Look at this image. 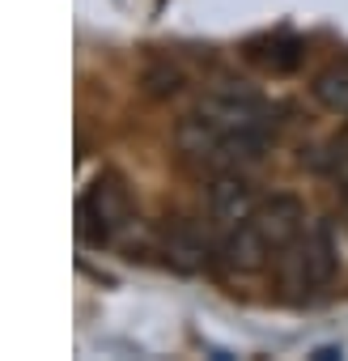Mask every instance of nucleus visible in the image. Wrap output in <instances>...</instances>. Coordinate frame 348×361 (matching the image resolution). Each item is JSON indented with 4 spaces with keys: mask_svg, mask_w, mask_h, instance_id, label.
<instances>
[{
    "mask_svg": "<svg viewBox=\"0 0 348 361\" xmlns=\"http://www.w3.org/2000/svg\"><path fill=\"white\" fill-rule=\"evenodd\" d=\"M166 255H170V264H174V268L196 272V268H204V264L213 259V247H209V238H204L196 226L174 221V226L166 230Z\"/></svg>",
    "mask_w": 348,
    "mask_h": 361,
    "instance_id": "nucleus-8",
    "label": "nucleus"
},
{
    "mask_svg": "<svg viewBox=\"0 0 348 361\" xmlns=\"http://www.w3.org/2000/svg\"><path fill=\"white\" fill-rule=\"evenodd\" d=\"M242 56H247L251 64H259L263 73H272V77H289V73L302 68L306 43H302L297 35H259V39H251V43L242 47Z\"/></svg>",
    "mask_w": 348,
    "mask_h": 361,
    "instance_id": "nucleus-6",
    "label": "nucleus"
},
{
    "mask_svg": "<svg viewBox=\"0 0 348 361\" xmlns=\"http://www.w3.org/2000/svg\"><path fill=\"white\" fill-rule=\"evenodd\" d=\"M183 85H187V77H183L179 68H170V64L144 68V94H149V98H174Z\"/></svg>",
    "mask_w": 348,
    "mask_h": 361,
    "instance_id": "nucleus-10",
    "label": "nucleus"
},
{
    "mask_svg": "<svg viewBox=\"0 0 348 361\" xmlns=\"http://www.w3.org/2000/svg\"><path fill=\"white\" fill-rule=\"evenodd\" d=\"M259 209L255 200V188L247 183V178H238L234 170H221L213 183H209V217L221 221V226H242L251 221Z\"/></svg>",
    "mask_w": 348,
    "mask_h": 361,
    "instance_id": "nucleus-5",
    "label": "nucleus"
},
{
    "mask_svg": "<svg viewBox=\"0 0 348 361\" xmlns=\"http://www.w3.org/2000/svg\"><path fill=\"white\" fill-rule=\"evenodd\" d=\"M310 94H314V102L323 111L348 119V60H335V64L318 68L314 81H310Z\"/></svg>",
    "mask_w": 348,
    "mask_h": 361,
    "instance_id": "nucleus-9",
    "label": "nucleus"
},
{
    "mask_svg": "<svg viewBox=\"0 0 348 361\" xmlns=\"http://www.w3.org/2000/svg\"><path fill=\"white\" fill-rule=\"evenodd\" d=\"M268 255H272V247L263 243V234H259L251 221L230 226V234L217 243V259H221L230 272H259V268L268 264Z\"/></svg>",
    "mask_w": 348,
    "mask_h": 361,
    "instance_id": "nucleus-7",
    "label": "nucleus"
},
{
    "mask_svg": "<svg viewBox=\"0 0 348 361\" xmlns=\"http://www.w3.org/2000/svg\"><path fill=\"white\" fill-rule=\"evenodd\" d=\"M251 226L263 234V243L272 251H289L302 234H306V204L297 196H272L255 209Z\"/></svg>",
    "mask_w": 348,
    "mask_h": 361,
    "instance_id": "nucleus-4",
    "label": "nucleus"
},
{
    "mask_svg": "<svg viewBox=\"0 0 348 361\" xmlns=\"http://www.w3.org/2000/svg\"><path fill=\"white\" fill-rule=\"evenodd\" d=\"M132 221V196L119 174H98L77 200V238L85 247H106Z\"/></svg>",
    "mask_w": 348,
    "mask_h": 361,
    "instance_id": "nucleus-1",
    "label": "nucleus"
},
{
    "mask_svg": "<svg viewBox=\"0 0 348 361\" xmlns=\"http://www.w3.org/2000/svg\"><path fill=\"white\" fill-rule=\"evenodd\" d=\"M196 115L221 132H263L272 111H268V102H259L247 90H221V94H209L196 106Z\"/></svg>",
    "mask_w": 348,
    "mask_h": 361,
    "instance_id": "nucleus-3",
    "label": "nucleus"
},
{
    "mask_svg": "<svg viewBox=\"0 0 348 361\" xmlns=\"http://www.w3.org/2000/svg\"><path fill=\"white\" fill-rule=\"evenodd\" d=\"M344 200H348V192H344Z\"/></svg>",
    "mask_w": 348,
    "mask_h": 361,
    "instance_id": "nucleus-11",
    "label": "nucleus"
},
{
    "mask_svg": "<svg viewBox=\"0 0 348 361\" xmlns=\"http://www.w3.org/2000/svg\"><path fill=\"white\" fill-rule=\"evenodd\" d=\"M335 268H340V255H335L327 226H314L310 234H302L285 255V272H289L293 289H323L335 281Z\"/></svg>",
    "mask_w": 348,
    "mask_h": 361,
    "instance_id": "nucleus-2",
    "label": "nucleus"
}]
</instances>
